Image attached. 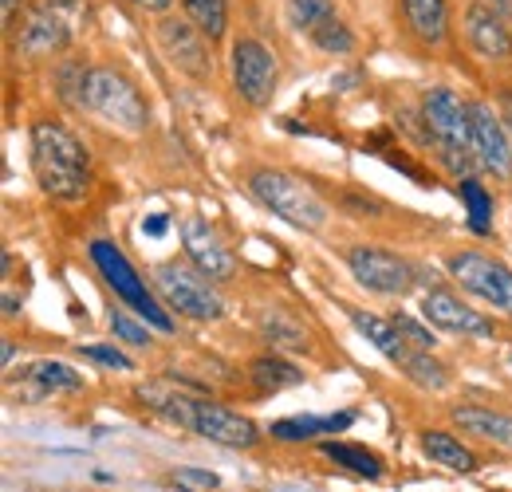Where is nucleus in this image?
Masks as SVG:
<instances>
[{
    "label": "nucleus",
    "instance_id": "412c9836",
    "mask_svg": "<svg viewBox=\"0 0 512 492\" xmlns=\"http://www.w3.org/2000/svg\"><path fill=\"white\" fill-rule=\"evenodd\" d=\"M402 20L422 44H442L449 36L446 0H402Z\"/></svg>",
    "mask_w": 512,
    "mask_h": 492
},
{
    "label": "nucleus",
    "instance_id": "1a4fd4ad",
    "mask_svg": "<svg viewBox=\"0 0 512 492\" xmlns=\"http://www.w3.org/2000/svg\"><path fill=\"white\" fill-rule=\"evenodd\" d=\"M347 268L363 288H371L379 296H406L414 288V280H418L410 260H402L398 252H386V248L375 245L347 248Z\"/></svg>",
    "mask_w": 512,
    "mask_h": 492
},
{
    "label": "nucleus",
    "instance_id": "c9c22d12",
    "mask_svg": "<svg viewBox=\"0 0 512 492\" xmlns=\"http://www.w3.org/2000/svg\"><path fill=\"white\" fill-rule=\"evenodd\" d=\"M134 4H138V8H146V12H166L174 0H134Z\"/></svg>",
    "mask_w": 512,
    "mask_h": 492
},
{
    "label": "nucleus",
    "instance_id": "f8f14e48",
    "mask_svg": "<svg viewBox=\"0 0 512 492\" xmlns=\"http://www.w3.org/2000/svg\"><path fill=\"white\" fill-rule=\"evenodd\" d=\"M469 119H473V154L477 166L489 170L493 178L509 182L512 178V138L501 115H493L489 103H469Z\"/></svg>",
    "mask_w": 512,
    "mask_h": 492
},
{
    "label": "nucleus",
    "instance_id": "72a5a7b5",
    "mask_svg": "<svg viewBox=\"0 0 512 492\" xmlns=\"http://www.w3.org/2000/svg\"><path fill=\"white\" fill-rule=\"evenodd\" d=\"M501 123H505V130H509L512 138V91H501Z\"/></svg>",
    "mask_w": 512,
    "mask_h": 492
},
{
    "label": "nucleus",
    "instance_id": "4be33fe9",
    "mask_svg": "<svg viewBox=\"0 0 512 492\" xmlns=\"http://www.w3.org/2000/svg\"><path fill=\"white\" fill-rule=\"evenodd\" d=\"M453 422L461 430L477 433V437H489L497 445L512 449V418L509 414H497V410H485V406H457L453 410Z\"/></svg>",
    "mask_w": 512,
    "mask_h": 492
},
{
    "label": "nucleus",
    "instance_id": "f03ea898",
    "mask_svg": "<svg viewBox=\"0 0 512 492\" xmlns=\"http://www.w3.org/2000/svg\"><path fill=\"white\" fill-rule=\"evenodd\" d=\"M422 123L426 134L438 150V158L449 166V174H457L461 182L473 178L477 154H473V119H469V103H461V95H453L449 87H434L422 99Z\"/></svg>",
    "mask_w": 512,
    "mask_h": 492
},
{
    "label": "nucleus",
    "instance_id": "39448f33",
    "mask_svg": "<svg viewBox=\"0 0 512 492\" xmlns=\"http://www.w3.org/2000/svg\"><path fill=\"white\" fill-rule=\"evenodd\" d=\"M79 16H87V0H40L16 36V52L24 56H52L64 52L75 40V24Z\"/></svg>",
    "mask_w": 512,
    "mask_h": 492
},
{
    "label": "nucleus",
    "instance_id": "a211bd4d",
    "mask_svg": "<svg viewBox=\"0 0 512 492\" xmlns=\"http://www.w3.org/2000/svg\"><path fill=\"white\" fill-rule=\"evenodd\" d=\"M83 390V378L67 363H56V359H40L24 370V382H20V398L24 402H44V398H56V394H75Z\"/></svg>",
    "mask_w": 512,
    "mask_h": 492
},
{
    "label": "nucleus",
    "instance_id": "f257e3e1",
    "mask_svg": "<svg viewBox=\"0 0 512 492\" xmlns=\"http://www.w3.org/2000/svg\"><path fill=\"white\" fill-rule=\"evenodd\" d=\"M32 170L36 182L56 201H79L91 185V158L75 130L40 119L32 126Z\"/></svg>",
    "mask_w": 512,
    "mask_h": 492
},
{
    "label": "nucleus",
    "instance_id": "c756f323",
    "mask_svg": "<svg viewBox=\"0 0 512 492\" xmlns=\"http://www.w3.org/2000/svg\"><path fill=\"white\" fill-rule=\"evenodd\" d=\"M174 485H178V492H217L221 489V477L209 473V469H193V465H186V469L174 473Z\"/></svg>",
    "mask_w": 512,
    "mask_h": 492
},
{
    "label": "nucleus",
    "instance_id": "dca6fc26",
    "mask_svg": "<svg viewBox=\"0 0 512 492\" xmlns=\"http://www.w3.org/2000/svg\"><path fill=\"white\" fill-rule=\"evenodd\" d=\"M422 315L430 319V327L449 331V335H469V339H489V335H493V323H489L481 311L461 304L446 288H430V292L422 296Z\"/></svg>",
    "mask_w": 512,
    "mask_h": 492
},
{
    "label": "nucleus",
    "instance_id": "2eb2a0df",
    "mask_svg": "<svg viewBox=\"0 0 512 492\" xmlns=\"http://www.w3.org/2000/svg\"><path fill=\"white\" fill-rule=\"evenodd\" d=\"M182 248H186L193 268H197L205 280H229V276L237 272L233 252L217 241V233L209 229L205 217H186V221H182Z\"/></svg>",
    "mask_w": 512,
    "mask_h": 492
},
{
    "label": "nucleus",
    "instance_id": "58836bf2",
    "mask_svg": "<svg viewBox=\"0 0 512 492\" xmlns=\"http://www.w3.org/2000/svg\"><path fill=\"white\" fill-rule=\"evenodd\" d=\"M12 359H16V347H12V343H4V367H12Z\"/></svg>",
    "mask_w": 512,
    "mask_h": 492
},
{
    "label": "nucleus",
    "instance_id": "6ab92c4d",
    "mask_svg": "<svg viewBox=\"0 0 512 492\" xmlns=\"http://www.w3.org/2000/svg\"><path fill=\"white\" fill-rule=\"evenodd\" d=\"M351 315V323H355V331L375 347V351H383L386 359L394 363V367H402V359L414 351L410 343H406V335L394 327V319H379V315H371V311H359V308H347Z\"/></svg>",
    "mask_w": 512,
    "mask_h": 492
},
{
    "label": "nucleus",
    "instance_id": "f3484780",
    "mask_svg": "<svg viewBox=\"0 0 512 492\" xmlns=\"http://www.w3.org/2000/svg\"><path fill=\"white\" fill-rule=\"evenodd\" d=\"M465 40L481 60H509L512 56V32L509 16H501L489 4H469L465 8Z\"/></svg>",
    "mask_w": 512,
    "mask_h": 492
},
{
    "label": "nucleus",
    "instance_id": "423d86ee",
    "mask_svg": "<svg viewBox=\"0 0 512 492\" xmlns=\"http://www.w3.org/2000/svg\"><path fill=\"white\" fill-rule=\"evenodd\" d=\"M91 260H95V268L103 272V280L115 288V296L127 304L134 315H142L150 327H158V331H170L174 323H170V315L162 311V304L150 296V288L142 284V276L134 272V264H130L127 256H123V248L111 245V241H95L91 245Z\"/></svg>",
    "mask_w": 512,
    "mask_h": 492
},
{
    "label": "nucleus",
    "instance_id": "393cba45",
    "mask_svg": "<svg viewBox=\"0 0 512 492\" xmlns=\"http://www.w3.org/2000/svg\"><path fill=\"white\" fill-rule=\"evenodd\" d=\"M422 449H426V457L430 461H438V465H446V469H453V473H473L477 469V457L461 445V441H453L449 433H426L422 437Z\"/></svg>",
    "mask_w": 512,
    "mask_h": 492
},
{
    "label": "nucleus",
    "instance_id": "5701e85b",
    "mask_svg": "<svg viewBox=\"0 0 512 492\" xmlns=\"http://www.w3.org/2000/svg\"><path fill=\"white\" fill-rule=\"evenodd\" d=\"M323 457L335 461L339 469L355 473V477H367V481H379L383 477V461L363 449V445H351V441H323Z\"/></svg>",
    "mask_w": 512,
    "mask_h": 492
},
{
    "label": "nucleus",
    "instance_id": "c85d7f7f",
    "mask_svg": "<svg viewBox=\"0 0 512 492\" xmlns=\"http://www.w3.org/2000/svg\"><path fill=\"white\" fill-rule=\"evenodd\" d=\"M260 331H264V339L276 343V347H304V343H308V331H304L296 319L280 315V311H268V315L260 319Z\"/></svg>",
    "mask_w": 512,
    "mask_h": 492
},
{
    "label": "nucleus",
    "instance_id": "e433bc0d",
    "mask_svg": "<svg viewBox=\"0 0 512 492\" xmlns=\"http://www.w3.org/2000/svg\"><path fill=\"white\" fill-rule=\"evenodd\" d=\"M20 4H24V0H4V4H0V12H4V24H12V20H16V8H20Z\"/></svg>",
    "mask_w": 512,
    "mask_h": 492
},
{
    "label": "nucleus",
    "instance_id": "4c0bfd02",
    "mask_svg": "<svg viewBox=\"0 0 512 492\" xmlns=\"http://www.w3.org/2000/svg\"><path fill=\"white\" fill-rule=\"evenodd\" d=\"M477 4H489V8H497L501 16H512V0H477Z\"/></svg>",
    "mask_w": 512,
    "mask_h": 492
},
{
    "label": "nucleus",
    "instance_id": "9b49d317",
    "mask_svg": "<svg viewBox=\"0 0 512 492\" xmlns=\"http://www.w3.org/2000/svg\"><path fill=\"white\" fill-rule=\"evenodd\" d=\"M280 83L276 56L260 40H237L233 44V87L249 107H268Z\"/></svg>",
    "mask_w": 512,
    "mask_h": 492
},
{
    "label": "nucleus",
    "instance_id": "2f4dec72",
    "mask_svg": "<svg viewBox=\"0 0 512 492\" xmlns=\"http://www.w3.org/2000/svg\"><path fill=\"white\" fill-rule=\"evenodd\" d=\"M79 355L87 359V363H99V367L107 370H130V359L119 351V347H107V343H87V347H79Z\"/></svg>",
    "mask_w": 512,
    "mask_h": 492
},
{
    "label": "nucleus",
    "instance_id": "473e14b6",
    "mask_svg": "<svg viewBox=\"0 0 512 492\" xmlns=\"http://www.w3.org/2000/svg\"><path fill=\"white\" fill-rule=\"evenodd\" d=\"M394 327H398V331L406 335V343H410V347H418V351H430V347L438 343V335H430L426 327H418V323H414V319H406V315H394Z\"/></svg>",
    "mask_w": 512,
    "mask_h": 492
},
{
    "label": "nucleus",
    "instance_id": "b1692460",
    "mask_svg": "<svg viewBox=\"0 0 512 492\" xmlns=\"http://www.w3.org/2000/svg\"><path fill=\"white\" fill-rule=\"evenodd\" d=\"M249 374H253L256 390H264V394H276V390H288V386H300L304 382V370L292 367L280 355H260V359H253Z\"/></svg>",
    "mask_w": 512,
    "mask_h": 492
},
{
    "label": "nucleus",
    "instance_id": "a878e982",
    "mask_svg": "<svg viewBox=\"0 0 512 492\" xmlns=\"http://www.w3.org/2000/svg\"><path fill=\"white\" fill-rule=\"evenodd\" d=\"M186 4V20L205 36V40H221L229 28V0H182Z\"/></svg>",
    "mask_w": 512,
    "mask_h": 492
},
{
    "label": "nucleus",
    "instance_id": "f704fd0d",
    "mask_svg": "<svg viewBox=\"0 0 512 492\" xmlns=\"http://www.w3.org/2000/svg\"><path fill=\"white\" fill-rule=\"evenodd\" d=\"M142 233H150V237H162V233H166V217L158 213V217H150V221H142Z\"/></svg>",
    "mask_w": 512,
    "mask_h": 492
},
{
    "label": "nucleus",
    "instance_id": "7c9ffc66",
    "mask_svg": "<svg viewBox=\"0 0 512 492\" xmlns=\"http://www.w3.org/2000/svg\"><path fill=\"white\" fill-rule=\"evenodd\" d=\"M111 331L127 343V347H150V335H146V327L138 323V319H130L127 311H111Z\"/></svg>",
    "mask_w": 512,
    "mask_h": 492
},
{
    "label": "nucleus",
    "instance_id": "aec40b11",
    "mask_svg": "<svg viewBox=\"0 0 512 492\" xmlns=\"http://www.w3.org/2000/svg\"><path fill=\"white\" fill-rule=\"evenodd\" d=\"M351 422H355V410H339V414H296V418L272 422V437L276 441H312V437H327V433L347 430Z\"/></svg>",
    "mask_w": 512,
    "mask_h": 492
},
{
    "label": "nucleus",
    "instance_id": "4468645a",
    "mask_svg": "<svg viewBox=\"0 0 512 492\" xmlns=\"http://www.w3.org/2000/svg\"><path fill=\"white\" fill-rule=\"evenodd\" d=\"M190 430L209 437V441H217V445H229V449H249L260 437V430L245 414H237V410H229V406H221L213 398H197Z\"/></svg>",
    "mask_w": 512,
    "mask_h": 492
},
{
    "label": "nucleus",
    "instance_id": "cd10ccee",
    "mask_svg": "<svg viewBox=\"0 0 512 492\" xmlns=\"http://www.w3.org/2000/svg\"><path fill=\"white\" fill-rule=\"evenodd\" d=\"M461 201H465V213H469V229L485 237L493 229V197L485 193V185L477 178H469V182H461Z\"/></svg>",
    "mask_w": 512,
    "mask_h": 492
},
{
    "label": "nucleus",
    "instance_id": "0eeeda50",
    "mask_svg": "<svg viewBox=\"0 0 512 492\" xmlns=\"http://www.w3.org/2000/svg\"><path fill=\"white\" fill-rule=\"evenodd\" d=\"M154 288L158 296L186 319H221L225 315V300L213 292V280H205L201 272H190L182 264H158L154 268Z\"/></svg>",
    "mask_w": 512,
    "mask_h": 492
},
{
    "label": "nucleus",
    "instance_id": "bb28decb",
    "mask_svg": "<svg viewBox=\"0 0 512 492\" xmlns=\"http://www.w3.org/2000/svg\"><path fill=\"white\" fill-rule=\"evenodd\" d=\"M398 370H402L410 382H418L422 390H446V382H449L446 367H442V363H438L430 351H418V347H414V351L402 359V367H398Z\"/></svg>",
    "mask_w": 512,
    "mask_h": 492
},
{
    "label": "nucleus",
    "instance_id": "6e6552de",
    "mask_svg": "<svg viewBox=\"0 0 512 492\" xmlns=\"http://www.w3.org/2000/svg\"><path fill=\"white\" fill-rule=\"evenodd\" d=\"M449 276L473 292L477 300L493 304L497 311L512 315V268L485 256V252H453L449 256Z\"/></svg>",
    "mask_w": 512,
    "mask_h": 492
},
{
    "label": "nucleus",
    "instance_id": "7ed1b4c3",
    "mask_svg": "<svg viewBox=\"0 0 512 492\" xmlns=\"http://www.w3.org/2000/svg\"><path fill=\"white\" fill-rule=\"evenodd\" d=\"M83 111H91L95 119L119 126L127 134L146 130V99L138 95V87L127 75L111 71V67H91L87 83H83Z\"/></svg>",
    "mask_w": 512,
    "mask_h": 492
},
{
    "label": "nucleus",
    "instance_id": "20e7f679",
    "mask_svg": "<svg viewBox=\"0 0 512 492\" xmlns=\"http://www.w3.org/2000/svg\"><path fill=\"white\" fill-rule=\"evenodd\" d=\"M249 189H253V197L268 213H276L280 221H288V225H296L304 233H316V229H323V221H327L323 201L304 182H296L292 174L256 170L253 178H249Z\"/></svg>",
    "mask_w": 512,
    "mask_h": 492
},
{
    "label": "nucleus",
    "instance_id": "ddd939ff",
    "mask_svg": "<svg viewBox=\"0 0 512 492\" xmlns=\"http://www.w3.org/2000/svg\"><path fill=\"white\" fill-rule=\"evenodd\" d=\"M158 48L166 52V60L174 63L178 71H186L193 79H205V75L213 71L209 40L193 28L190 20H178V16L158 20Z\"/></svg>",
    "mask_w": 512,
    "mask_h": 492
},
{
    "label": "nucleus",
    "instance_id": "9d476101",
    "mask_svg": "<svg viewBox=\"0 0 512 492\" xmlns=\"http://www.w3.org/2000/svg\"><path fill=\"white\" fill-rule=\"evenodd\" d=\"M284 8H288L292 28H296L300 36H308V40H312L320 52H327V56H343V52L355 48L351 28L343 24V16L335 12L331 0H288Z\"/></svg>",
    "mask_w": 512,
    "mask_h": 492
}]
</instances>
